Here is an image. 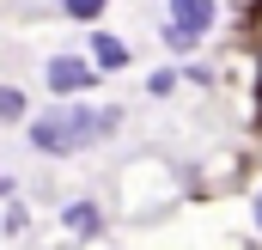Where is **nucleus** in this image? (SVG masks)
Wrapping results in <instances>:
<instances>
[{"instance_id": "1", "label": "nucleus", "mask_w": 262, "mask_h": 250, "mask_svg": "<svg viewBox=\"0 0 262 250\" xmlns=\"http://www.w3.org/2000/svg\"><path fill=\"white\" fill-rule=\"evenodd\" d=\"M116 128V110L92 116V110H49L43 122H31V147L37 153H79L92 134H110Z\"/></svg>"}, {"instance_id": "2", "label": "nucleus", "mask_w": 262, "mask_h": 250, "mask_svg": "<svg viewBox=\"0 0 262 250\" xmlns=\"http://www.w3.org/2000/svg\"><path fill=\"white\" fill-rule=\"evenodd\" d=\"M98 73H92V61H79V55H55L49 61V86L55 92H85Z\"/></svg>"}, {"instance_id": "3", "label": "nucleus", "mask_w": 262, "mask_h": 250, "mask_svg": "<svg viewBox=\"0 0 262 250\" xmlns=\"http://www.w3.org/2000/svg\"><path fill=\"white\" fill-rule=\"evenodd\" d=\"M171 18H177L189 37H201V31L213 25V0H171Z\"/></svg>"}, {"instance_id": "4", "label": "nucleus", "mask_w": 262, "mask_h": 250, "mask_svg": "<svg viewBox=\"0 0 262 250\" xmlns=\"http://www.w3.org/2000/svg\"><path fill=\"white\" fill-rule=\"evenodd\" d=\"M61 220H67V232H73V238H98V226H104L98 201H73V207H67Z\"/></svg>"}, {"instance_id": "5", "label": "nucleus", "mask_w": 262, "mask_h": 250, "mask_svg": "<svg viewBox=\"0 0 262 250\" xmlns=\"http://www.w3.org/2000/svg\"><path fill=\"white\" fill-rule=\"evenodd\" d=\"M92 55H98V67H122L128 61V49H122L116 37H92Z\"/></svg>"}, {"instance_id": "6", "label": "nucleus", "mask_w": 262, "mask_h": 250, "mask_svg": "<svg viewBox=\"0 0 262 250\" xmlns=\"http://www.w3.org/2000/svg\"><path fill=\"white\" fill-rule=\"evenodd\" d=\"M0 116H6V122L25 116V92H18V86H0Z\"/></svg>"}, {"instance_id": "7", "label": "nucleus", "mask_w": 262, "mask_h": 250, "mask_svg": "<svg viewBox=\"0 0 262 250\" xmlns=\"http://www.w3.org/2000/svg\"><path fill=\"white\" fill-rule=\"evenodd\" d=\"M61 6H67V18H79V25H92L104 12V0H61Z\"/></svg>"}, {"instance_id": "8", "label": "nucleus", "mask_w": 262, "mask_h": 250, "mask_svg": "<svg viewBox=\"0 0 262 250\" xmlns=\"http://www.w3.org/2000/svg\"><path fill=\"white\" fill-rule=\"evenodd\" d=\"M256 226H262V195H256Z\"/></svg>"}, {"instance_id": "9", "label": "nucleus", "mask_w": 262, "mask_h": 250, "mask_svg": "<svg viewBox=\"0 0 262 250\" xmlns=\"http://www.w3.org/2000/svg\"><path fill=\"white\" fill-rule=\"evenodd\" d=\"M0 189H6V183H0Z\"/></svg>"}]
</instances>
